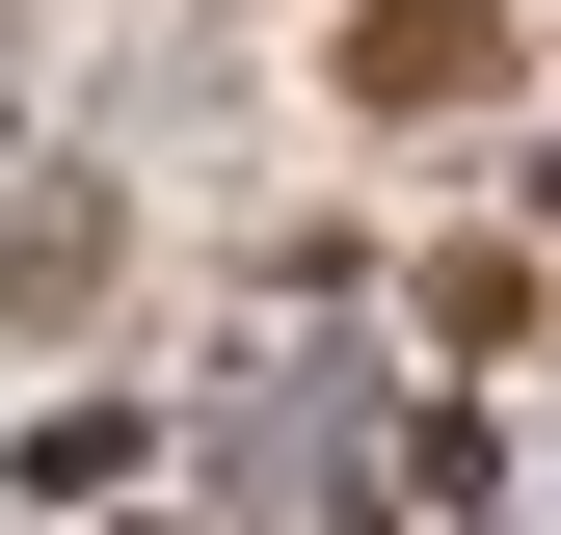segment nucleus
I'll list each match as a JSON object with an SVG mask.
<instances>
[{
    "mask_svg": "<svg viewBox=\"0 0 561 535\" xmlns=\"http://www.w3.org/2000/svg\"><path fill=\"white\" fill-rule=\"evenodd\" d=\"M481 54H508V27H481V0H375V27H347V81H375V107H455Z\"/></svg>",
    "mask_w": 561,
    "mask_h": 535,
    "instance_id": "f257e3e1",
    "label": "nucleus"
}]
</instances>
